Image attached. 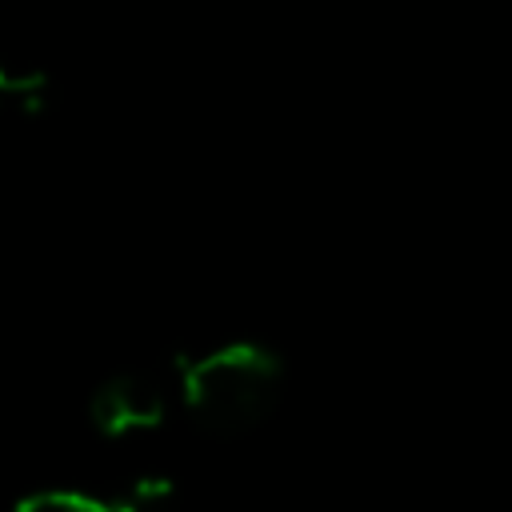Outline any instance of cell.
I'll return each mask as SVG.
<instances>
[{"mask_svg": "<svg viewBox=\"0 0 512 512\" xmlns=\"http://www.w3.org/2000/svg\"><path fill=\"white\" fill-rule=\"evenodd\" d=\"M176 404L208 436H240L272 416L284 392V360L256 340L172 360Z\"/></svg>", "mask_w": 512, "mask_h": 512, "instance_id": "6da1fadb", "label": "cell"}, {"mask_svg": "<svg viewBox=\"0 0 512 512\" xmlns=\"http://www.w3.org/2000/svg\"><path fill=\"white\" fill-rule=\"evenodd\" d=\"M172 400H176L172 364L168 368H128V372L108 376L92 392L88 420L104 440H124V436L160 428Z\"/></svg>", "mask_w": 512, "mask_h": 512, "instance_id": "7a4b0ae2", "label": "cell"}, {"mask_svg": "<svg viewBox=\"0 0 512 512\" xmlns=\"http://www.w3.org/2000/svg\"><path fill=\"white\" fill-rule=\"evenodd\" d=\"M172 484L164 476H136L116 492H96V488H36L20 496L12 508L16 512H140L156 500H164Z\"/></svg>", "mask_w": 512, "mask_h": 512, "instance_id": "3957f363", "label": "cell"}, {"mask_svg": "<svg viewBox=\"0 0 512 512\" xmlns=\"http://www.w3.org/2000/svg\"><path fill=\"white\" fill-rule=\"evenodd\" d=\"M48 76L44 72H32V68H8L0 60V112L8 108H20V112H36L48 104Z\"/></svg>", "mask_w": 512, "mask_h": 512, "instance_id": "277c9868", "label": "cell"}]
</instances>
